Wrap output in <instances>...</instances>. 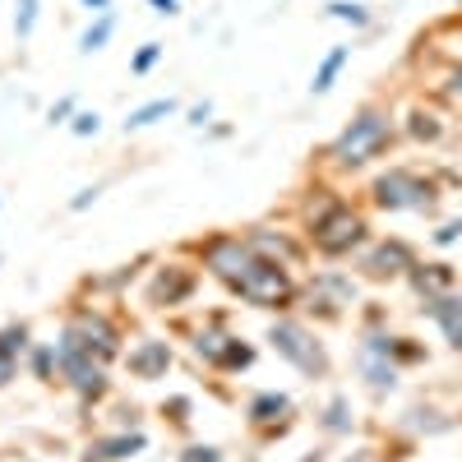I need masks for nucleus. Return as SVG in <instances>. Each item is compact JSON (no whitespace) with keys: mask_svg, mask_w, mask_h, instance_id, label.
Here are the masks:
<instances>
[{"mask_svg":"<svg viewBox=\"0 0 462 462\" xmlns=\"http://www.w3.org/2000/svg\"><path fill=\"white\" fill-rule=\"evenodd\" d=\"M208 263H213L217 278H226L231 287H236L245 300H254V305H282V300L291 296V282H287L282 268L254 259V254H250L245 245H236V241L213 245V250H208Z\"/></svg>","mask_w":462,"mask_h":462,"instance_id":"1","label":"nucleus"},{"mask_svg":"<svg viewBox=\"0 0 462 462\" xmlns=\"http://www.w3.org/2000/svg\"><path fill=\"white\" fill-rule=\"evenodd\" d=\"M383 143H389V116L365 111V116H356V121H352V130L333 143V158H337L342 167H361V162L379 158Z\"/></svg>","mask_w":462,"mask_h":462,"instance_id":"2","label":"nucleus"},{"mask_svg":"<svg viewBox=\"0 0 462 462\" xmlns=\"http://www.w3.org/2000/svg\"><path fill=\"white\" fill-rule=\"evenodd\" d=\"M374 199L383 208H426L430 204V185L416 180L411 171H389L374 185Z\"/></svg>","mask_w":462,"mask_h":462,"instance_id":"3","label":"nucleus"},{"mask_svg":"<svg viewBox=\"0 0 462 462\" xmlns=\"http://www.w3.org/2000/svg\"><path fill=\"white\" fill-rule=\"evenodd\" d=\"M361 217L356 213H346V208H337V213H328L319 226H315V241H319V250H328V254H342V250H352L356 241H361Z\"/></svg>","mask_w":462,"mask_h":462,"instance_id":"4","label":"nucleus"},{"mask_svg":"<svg viewBox=\"0 0 462 462\" xmlns=\"http://www.w3.org/2000/svg\"><path fill=\"white\" fill-rule=\"evenodd\" d=\"M273 342H278V352L291 356L300 370H324V352L310 342V333H305V328H296V324H278V328H273Z\"/></svg>","mask_w":462,"mask_h":462,"instance_id":"5","label":"nucleus"},{"mask_svg":"<svg viewBox=\"0 0 462 462\" xmlns=\"http://www.w3.org/2000/svg\"><path fill=\"white\" fill-rule=\"evenodd\" d=\"M60 365L65 374L79 383L84 393H102V370L93 365V356L84 352V346H74V342H60Z\"/></svg>","mask_w":462,"mask_h":462,"instance_id":"6","label":"nucleus"},{"mask_svg":"<svg viewBox=\"0 0 462 462\" xmlns=\"http://www.w3.org/2000/svg\"><path fill=\"white\" fill-rule=\"evenodd\" d=\"M130 365H134V370H139L143 379H152V374H162V370H167V346H162V342H143L139 352L130 356Z\"/></svg>","mask_w":462,"mask_h":462,"instance_id":"7","label":"nucleus"},{"mask_svg":"<svg viewBox=\"0 0 462 462\" xmlns=\"http://www.w3.org/2000/svg\"><path fill=\"white\" fill-rule=\"evenodd\" d=\"M435 319H439V324L448 328V337L462 346V305H457V300H439V305H435Z\"/></svg>","mask_w":462,"mask_h":462,"instance_id":"8","label":"nucleus"},{"mask_svg":"<svg viewBox=\"0 0 462 462\" xmlns=\"http://www.w3.org/2000/svg\"><path fill=\"white\" fill-rule=\"evenodd\" d=\"M402 263H407V250H402V245H393V250H379V254L370 259L374 273H398Z\"/></svg>","mask_w":462,"mask_h":462,"instance_id":"9","label":"nucleus"},{"mask_svg":"<svg viewBox=\"0 0 462 462\" xmlns=\"http://www.w3.org/2000/svg\"><path fill=\"white\" fill-rule=\"evenodd\" d=\"M342 60H346V51H333V56H328V60H324V69H319V74H315V93H324V88H328V84H333V74H337V69H342Z\"/></svg>","mask_w":462,"mask_h":462,"instance_id":"10","label":"nucleus"},{"mask_svg":"<svg viewBox=\"0 0 462 462\" xmlns=\"http://www.w3.org/2000/svg\"><path fill=\"white\" fill-rule=\"evenodd\" d=\"M167 111H171V102H152V106H143V111L130 116V125H148L152 116H167Z\"/></svg>","mask_w":462,"mask_h":462,"instance_id":"11","label":"nucleus"},{"mask_svg":"<svg viewBox=\"0 0 462 462\" xmlns=\"http://www.w3.org/2000/svg\"><path fill=\"white\" fill-rule=\"evenodd\" d=\"M106 37H111V19H102V23H97V28L84 37V51H97V47L106 42Z\"/></svg>","mask_w":462,"mask_h":462,"instance_id":"12","label":"nucleus"},{"mask_svg":"<svg viewBox=\"0 0 462 462\" xmlns=\"http://www.w3.org/2000/svg\"><path fill=\"white\" fill-rule=\"evenodd\" d=\"M32 19H37V0H23V5H19V37L32 32Z\"/></svg>","mask_w":462,"mask_h":462,"instance_id":"13","label":"nucleus"},{"mask_svg":"<svg viewBox=\"0 0 462 462\" xmlns=\"http://www.w3.org/2000/svg\"><path fill=\"white\" fill-rule=\"evenodd\" d=\"M14 374V352H10V346H0V383H5Z\"/></svg>","mask_w":462,"mask_h":462,"instance_id":"14","label":"nucleus"},{"mask_svg":"<svg viewBox=\"0 0 462 462\" xmlns=\"http://www.w3.org/2000/svg\"><path fill=\"white\" fill-rule=\"evenodd\" d=\"M333 14H337V19H352V23H365L361 5H333Z\"/></svg>","mask_w":462,"mask_h":462,"instance_id":"15","label":"nucleus"},{"mask_svg":"<svg viewBox=\"0 0 462 462\" xmlns=\"http://www.w3.org/2000/svg\"><path fill=\"white\" fill-rule=\"evenodd\" d=\"M152 60H158V47H148V51H139V69H148Z\"/></svg>","mask_w":462,"mask_h":462,"instance_id":"16","label":"nucleus"},{"mask_svg":"<svg viewBox=\"0 0 462 462\" xmlns=\"http://www.w3.org/2000/svg\"><path fill=\"white\" fill-rule=\"evenodd\" d=\"M453 93H457V97H462V69H457V74H453Z\"/></svg>","mask_w":462,"mask_h":462,"instance_id":"17","label":"nucleus"},{"mask_svg":"<svg viewBox=\"0 0 462 462\" xmlns=\"http://www.w3.org/2000/svg\"><path fill=\"white\" fill-rule=\"evenodd\" d=\"M88 5H106V0H88Z\"/></svg>","mask_w":462,"mask_h":462,"instance_id":"18","label":"nucleus"},{"mask_svg":"<svg viewBox=\"0 0 462 462\" xmlns=\"http://www.w3.org/2000/svg\"><path fill=\"white\" fill-rule=\"evenodd\" d=\"M158 5H171V0H158Z\"/></svg>","mask_w":462,"mask_h":462,"instance_id":"19","label":"nucleus"}]
</instances>
